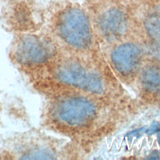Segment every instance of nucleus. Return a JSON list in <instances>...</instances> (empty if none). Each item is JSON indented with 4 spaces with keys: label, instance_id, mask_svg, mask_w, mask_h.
Masks as SVG:
<instances>
[{
    "label": "nucleus",
    "instance_id": "nucleus-1",
    "mask_svg": "<svg viewBox=\"0 0 160 160\" xmlns=\"http://www.w3.org/2000/svg\"><path fill=\"white\" fill-rule=\"evenodd\" d=\"M58 29L61 37L69 45L85 48L90 44L91 34L88 19L78 9L64 11L59 18Z\"/></svg>",
    "mask_w": 160,
    "mask_h": 160
},
{
    "label": "nucleus",
    "instance_id": "nucleus-9",
    "mask_svg": "<svg viewBox=\"0 0 160 160\" xmlns=\"http://www.w3.org/2000/svg\"><path fill=\"white\" fill-rule=\"evenodd\" d=\"M158 128H159V124H158V122H154V123L150 126V128L148 129L147 132H148V134H153V133H154V132L157 131V129H158Z\"/></svg>",
    "mask_w": 160,
    "mask_h": 160
},
{
    "label": "nucleus",
    "instance_id": "nucleus-7",
    "mask_svg": "<svg viewBox=\"0 0 160 160\" xmlns=\"http://www.w3.org/2000/svg\"><path fill=\"white\" fill-rule=\"evenodd\" d=\"M146 27L149 36L160 42V5L148 17L146 20Z\"/></svg>",
    "mask_w": 160,
    "mask_h": 160
},
{
    "label": "nucleus",
    "instance_id": "nucleus-2",
    "mask_svg": "<svg viewBox=\"0 0 160 160\" xmlns=\"http://www.w3.org/2000/svg\"><path fill=\"white\" fill-rule=\"evenodd\" d=\"M51 48L48 41L36 35H25L19 41L15 50V57L20 63L36 65L48 60Z\"/></svg>",
    "mask_w": 160,
    "mask_h": 160
},
{
    "label": "nucleus",
    "instance_id": "nucleus-6",
    "mask_svg": "<svg viewBox=\"0 0 160 160\" xmlns=\"http://www.w3.org/2000/svg\"><path fill=\"white\" fill-rule=\"evenodd\" d=\"M100 21V26L103 31L111 35L121 32L125 26L124 16L117 9H111L105 12Z\"/></svg>",
    "mask_w": 160,
    "mask_h": 160
},
{
    "label": "nucleus",
    "instance_id": "nucleus-3",
    "mask_svg": "<svg viewBox=\"0 0 160 160\" xmlns=\"http://www.w3.org/2000/svg\"><path fill=\"white\" fill-rule=\"evenodd\" d=\"M55 76L64 84L77 86L86 91L99 92L102 89L101 81L97 76L86 71L76 64L66 63L61 65L56 70Z\"/></svg>",
    "mask_w": 160,
    "mask_h": 160
},
{
    "label": "nucleus",
    "instance_id": "nucleus-5",
    "mask_svg": "<svg viewBox=\"0 0 160 160\" xmlns=\"http://www.w3.org/2000/svg\"><path fill=\"white\" fill-rule=\"evenodd\" d=\"M140 56L138 48L132 44H124L117 48L112 54V61L121 72H130L137 64Z\"/></svg>",
    "mask_w": 160,
    "mask_h": 160
},
{
    "label": "nucleus",
    "instance_id": "nucleus-4",
    "mask_svg": "<svg viewBox=\"0 0 160 160\" xmlns=\"http://www.w3.org/2000/svg\"><path fill=\"white\" fill-rule=\"evenodd\" d=\"M94 114V108L89 102L70 98L61 101L54 110L55 116L61 121L71 126L82 124L90 120Z\"/></svg>",
    "mask_w": 160,
    "mask_h": 160
},
{
    "label": "nucleus",
    "instance_id": "nucleus-10",
    "mask_svg": "<svg viewBox=\"0 0 160 160\" xmlns=\"http://www.w3.org/2000/svg\"><path fill=\"white\" fill-rule=\"evenodd\" d=\"M158 139H159V140L160 141V132L158 134Z\"/></svg>",
    "mask_w": 160,
    "mask_h": 160
},
{
    "label": "nucleus",
    "instance_id": "nucleus-8",
    "mask_svg": "<svg viewBox=\"0 0 160 160\" xmlns=\"http://www.w3.org/2000/svg\"><path fill=\"white\" fill-rule=\"evenodd\" d=\"M142 81L148 89L160 91V70L149 69L142 74Z\"/></svg>",
    "mask_w": 160,
    "mask_h": 160
}]
</instances>
